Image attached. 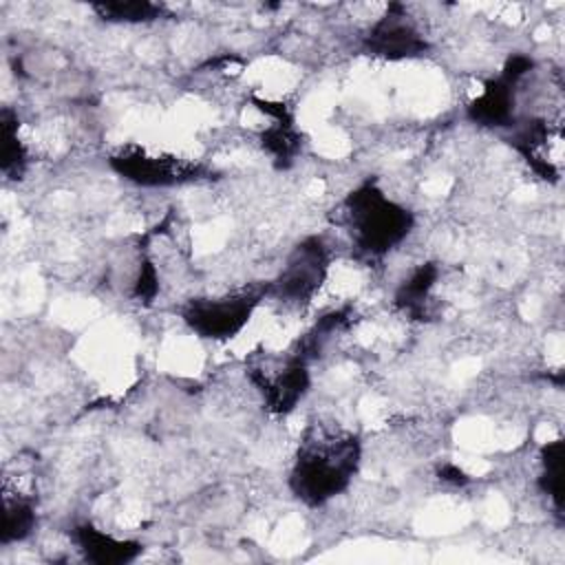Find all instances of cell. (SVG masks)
Here are the masks:
<instances>
[{"instance_id":"cell-16","label":"cell","mask_w":565,"mask_h":565,"mask_svg":"<svg viewBox=\"0 0 565 565\" xmlns=\"http://www.w3.org/2000/svg\"><path fill=\"white\" fill-rule=\"evenodd\" d=\"M563 452L565 441L561 437L541 446V475L536 481L539 490L554 503L558 514L563 510Z\"/></svg>"},{"instance_id":"cell-15","label":"cell","mask_w":565,"mask_h":565,"mask_svg":"<svg viewBox=\"0 0 565 565\" xmlns=\"http://www.w3.org/2000/svg\"><path fill=\"white\" fill-rule=\"evenodd\" d=\"M38 525V512L31 497L4 494V521H2V545L20 543L33 534Z\"/></svg>"},{"instance_id":"cell-3","label":"cell","mask_w":565,"mask_h":565,"mask_svg":"<svg viewBox=\"0 0 565 565\" xmlns=\"http://www.w3.org/2000/svg\"><path fill=\"white\" fill-rule=\"evenodd\" d=\"M106 161L113 172L139 188H172L210 177V170L199 161L166 152H150L137 143L119 146Z\"/></svg>"},{"instance_id":"cell-6","label":"cell","mask_w":565,"mask_h":565,"mask_svg":"<svg viewBox=\"0 0 565 565\" xmlns=\"http://www.w3.org/2000/svg\"><path fill=\"white\" fill-rule=\"evenodd\" d=\"M428 49V40L399 2H391L362 35V51L371 57L388 62L422 57Z\"/></svg>"},{"instance_id":"cell-9","label":"cell","mask_w":565,"mask_h":565,"mask_svg":"<svg viewBox=\"0 0 565 565\" xmlns=\"http://www.w3.org/2000/svg\"><path fill=\"white\" fill-rule=\"evenodd\" d=\"M71 534L82 558L93 565H128L143 554L141 541L113 536L93 523H77Z\"/></svg>"},{"instance_id":"cell-5","label":"cell","mask_w":565,"mask_h":565,"mask_svg":"<svg viewBox=\"0 0 565 565\" xmlns=\"http://www.w3.org/2000/svg\"><path fill=\"white\" fill-rule=\"evenodd\" d=\"M329 247L322 236L302 238L287 256L269 291L289 305H307L322 289L329 276Z\"/></svg>"},{"instance_id":"cell-1","label":"cell","mask_w":565,"mask_h":565,"mask_svg":"<svg viewBox=\"0 0 565 565\" xmlns=\"http://www.w3.org/2000/svg\"><path fill=\"white\" fill-rule=\"evenodd\" d=\"M362 461L360 437L327 426L307 428L291 470L289 492L307 508H320L349 490Z\"/></svg>"},{"instance_id":"cell-4","label":"cell","mask_w":565,"mask_h":565,"mask_svg":"<svg viewBox=\"0 0 565 565\" xmlns=\"http://www.w3.org/2000/svg\"><path fill=\"white\" fill-rule=\"evenodd\" d=\"M267 291L269 287L245 289L216 298H192L181 307V320L203 340L227 342L249 324L254 311L260 305V298Z\"/></svg>"},{"instance_id":"cell-10","label":"cell","mask_w":565,"mask_h":565,"mask_svg":"<svg viewBox=\"0 0 565 565\" xmlns=\"http://www.w3.org/2000/svg\"><path fill=\"white\" fill-rule=\"evenodd\" d=\"M439 280V265L437 263H422L417 265L395 289L393 305L408 316L411 320H426L428 318V302L430 294Z\"/></svg>"},{"instance_id":"cell-18","label":"cell","mask_w":565,"mask_h":565,"mask_svg":"<svg viewBox=\"0 0 565 565\" xmlns=\"http://www.w3.org/2000/svg\"><path fill=\"white\" fill-rule=\"evenodd\" d=\"M249 102L263 113L267 115L271 121H280V124H287V121H296V115L291 110V106H287L285 102H274V99H263V97H256L252 95Z\"/></svg>"},{"instance_id":"cell-2","label":"cell","mask_w":565,"mask_h":565,"mask_svg":"<svg viewBox=\"0 0 565 565\" xmlns=\"http://www.w3.org/2000/svg\"><path fill=\"white\" fill-rule=\"evenodd\" d=\"M338 225L347 230L358 258L382 260L411 236L415 214L391 199L375 179H366L340 203Z\"/></svg>"},{"instance_id":"cell-12","label":"cell","mask_w":565,"mask_h":565,"mask_svg":"<svg viewBox=\"0 0 565 565\" xmlns=\"http://www.w3.org/2000/svg\"><path fill=\"white\" fill-rule=\"evenodd\" d=\"M20 119L18 113L11 108H2L0 113V139H2V150H0V170L9 181H20L26 172L29 166V152L22 139L18 137Z\"/></svg>"},{"instance_id":"cell-14","label":"cell","mask_w":565,"mask_h":565,"mask_svg":"<svg viewBox=\"0 0 565 565\" xmlns=\"http://www.w3.org/2000/svg\"><path fill=\"white\" fill-rule=\"evenodd\" d=\"M90 9L102 20L119 22V24L154 22L166 15V7L150 0H104V2H93Z\"/></svg>"},{"instance_id":"cell-8","label":"cell","mask_w":565,"mask_h":565,"mask_svg":"<svg viewBox=\"0 0 565 565\" xmlns=\"http://www.w3.org/2000/svg\"><path fill=\"white\" fill-rule=\"evenodd\" d=\"M516 86L512 77L499 71L497 77L483 82V88L466 106V117L481 128H512L516 124Z\"/></svg>"},{"instance_id":"cell-13","label":"cell","mask_w":565,"mask_h":565,"mask_svg":"<svg viewBox=\"0 0 565 565\" xmlns=\"http://www.w3.org/2000/svg\"><path fill=\"white\" fill-rule=\"evenodd\" d=\"M258 143L271 157L278 170H287L291 168L302 148V135L296 128V121H271L265 130H260Z\"/></svg>"},{"instance_id":"cell-11","label":"cell","mask_w":565,"mask_h":565,"mask_svg":"<svg viewBox=\"0 0 565 565\" xmlns=\"http://www.w3.org/2000/svg\"><path fill=\"white\" fill-rule=\"evenodd\" d=\"M510 146L523 157V161L532 168L536 177L543 181L556 183L558 181V168L552 163V159L543 152V143L547 141V121L545 119H527L523 126L510 135Z\"/></svg>"},{"instance_id":"cell-7","label":"cell","mask_w":565,"mask_h":565,"mask_svg":"<svg viewBox=\"0 0 565 565\" xmlns=\"http://www.w3.org/2000/svg\"><path fill=\"white\" fill-rule=\"evenodd\" d=\"M247 377L263 395L265 408L274 415H289L305 399L311 386L309 362L300 351L289 355L285 364L276 369V373L252 366L247 369Z\"/></svg>"},{"instance_id":"cell-17","label":"cell","mask_w":565,"mask_h":565,"mask_svg":"<svg viewBox=\"0 0 565 565\" xmlns=\"http://www.w3.org/2000/svg\"><path fill=\"white\" fill-rule=\"evenodd\" d=\"M157 294H159V271L154 263L148 256H143L139 263L137 278L132 282V298H137L139 302H152Z\"/></svg>"},{"instance_id":"cell-19","label":"cell","mask_w":565,"mask_h":565,"mask_svg":"<svg viewBox=\"0 0 565 565\" xmlns=\"http://www.w3.org/2000/svg\"><path fill=\"white\" fill-rule=\"evenodd\" d=\"M437 477L444 481V483H450V486H466L470 481V477L455 463H444L437 468Z\"/></svg>"}]
</instances>
